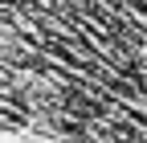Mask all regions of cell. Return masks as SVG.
<instances>
[{"label":"cell","instance_id":"1","mask_svg":"<svg viewBox=\"0 0 147 143\" xmlns=\"http://www.w3.org/2000/svg\"><path fill=\"white\" fill-rule=\"evenodd\" d=\"M0 98L61 143H147V0H0Z\"/></svg>","mask_w":147,"mask_h":143}]
</instances>
